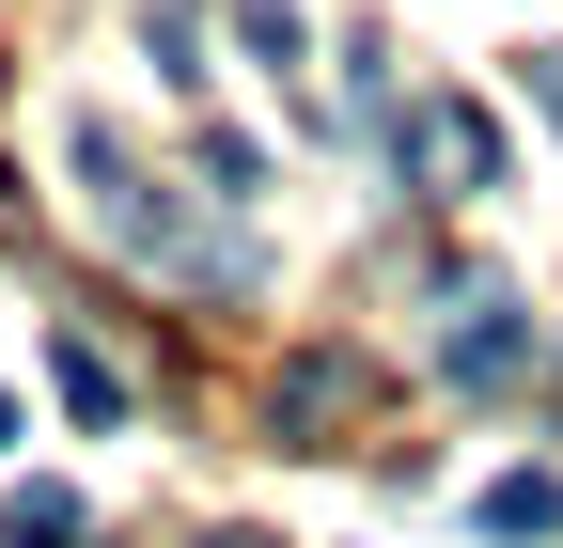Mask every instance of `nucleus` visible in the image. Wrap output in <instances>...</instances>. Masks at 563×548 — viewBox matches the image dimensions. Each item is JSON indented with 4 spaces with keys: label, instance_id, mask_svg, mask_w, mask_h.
Wrapping results in <instances>:
<instances>
[{
    "label": "nucleus",
    "instance_id": "f257e3e1",
    "mask_svg": "<svg viewBox=\"0 0 563 548\" xmlns=\"http://www.w3.org/2000/svg\"><path fill=\"white\" fill-rule=\"evenodd\" d=\"M391 173H422L439 204H470V188H501V125H485L470 95H422V110H391Z\"/></svg>",
    "mask_w": 563,
    "mask_h": 548
},
{
    "label": "nucleus",
    "instance_id": "f03ea898",
    "mask_svg": "<svg viewBox=\"0 0 563 548\" xmlns=\"http://www.w3.org/2000/svg\"><path fill=\"white\" fill-rule=\"evenodd\" d=\"M439 376H454V392H517V376H532V298L454 283V298H439Z\"/></svg>",
    "mask_w": 563,
    "mask_h": 548
},
{
    "label": "nucleus",
    "instance_id": "7ed1b4c3",
    "mask_svg": "<svg viewBox=\"0 0 563 548\" xmlns=\"http://www.w3.org/2000/svg\"><path fill=\"white\" fill-rule=\"evenodd\" d=\"M344 407H361V361H344V346H313L298 376H282V439H329Z\"/></svg>",
    "mask_w": 563,
    "mask_h": 548
},
{
    "label": "nucleus",
    "instance_id": "20e7f679",
    "mask_svg": "<svg viewBox=\"0 0 563 548\" xmlns=\"http://www.w3.org/2000/svg\"><path fill=\"white\" fill-rule=\"evenodd\" d=\"M485 533H501V548H548L563 533V486H548V470H501V486H485Z\"/></svg>",
    "mask_w": 563,
    "mask_h": 548
},
{
    "label": "nucleus",
    "instance_id": "39448f33",
    "mask_svg": "<svg viewBox=\"0 0 563 548\" xmlns=\"http://www.w3.org/2000/svg\"><path fill=\"white\" fill-rule=\"evenodd\" d=\"M95 517H79V486H16L0 502V548H79Z\"/></svg>",
    "mask_w": 563,
    "mask_h": 548
},
{
    "label": "nucleus",
    "instance_id": "423d86ee",
    "mask_svg": "<svg viewBox=\"0 0 563 548\" xmlns=\"http://www.w3.org/2000/svg\"><path fill=\"white\" fill-rule=\"evenodd\" d=\"M141 47H157V79H203V0H141Z\"/></svg>",
    "mask_w": 563,
    "mask_h": 548
},
{
    "label": "nucleus",
    "instance_id": "0eeeda50",
    "mask_svg": "<svg viewBox=\"0 0 563 548\" xmlns=\"http://www.w3.org/2000/svg\"><path fill=\"white\" fill-rule=\"evenodd\" d=\"M47 376H63V407H79V424H125V376H110L95 346H47Z\"/></svg>",
    "mask_w": 563,
    "mask_h": 548
},
{
    "label": "nucleus",
    "instance_id": "6e6552de",
    "mask_svg": "<svg viewBox=\"0 0 563 548\" xmlns=\"http://www.w3.org/2000/svg\"><path fill=\"white\" fill-rule=\"evenodd\" d=\"M235 32H251V63H266V79H282V63L313 47V32H298V0H235Z\"/></svg>",
    "mask_w": 563,
    "mask_h": 548
},
{
    "label": "nucleus",
    "instance_id": "1a4fd4ad",
    "mask_svg": "<svg viewBox=\"0 0 563 548\" xmlns=\"http://www.w3.org/2000/svg\"><path fill=\"white\" fill-rule=\"evenodd\" d=\"M532 110H548V125H563V47H548V63H532Z\"/></svg>",
    "mask_w": 563,
    "mask_h": 548
}]
</instances>
